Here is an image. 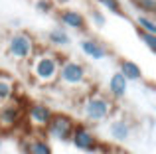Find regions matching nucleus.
I'll use <instances>...</instances> for the list:
<instances>
[{
    "mask_svg": "<svg viewBox=\"0 0 156 154\" xmlns=\"http://www.w3.org/2000/svg\"><path fill=\"white\" fill-rule=\"evenodd\" d=\"M89 18H91V22H93V26H97V28H105V24H107V20H105V16H103V12H99V10H95L93 8L91 12H89Z\"/></svg>",
    "mask_w": 156,
    "mask_h": 154,
    "instance_id": "obj_22",
    "label": "nucleus"
},
{
    "mask_svg": "<svg viewBox=\"0 0 156 154\" xmlns=\"http://www.w3.org/2000/svg\"><path fill=\"white\" fill-rule=\"evenodd\" d=\"M48 42H50L53 47H67L69 44H71V38H69V34L63 28H53L50 34H48Z\"/></svg>",
    "mask_w": 156,
    "mask_h": 154,
    "instance_id": "obj_16",
    "label": "nucleus"
},
{
    "mask_svg": "<svg viewBox=\"0 0 156 154\" xmlns=\"http://www.w3.org/2000/svg\"><path fill=\"white\" fill-rule=\"evenodd\" d=\"M55 18H57V22H59V26H63L65 30L87 32V18H85L79 10L59 8V10H55Z\"/></svg>",
    "mask_w": 156,
    "mask_h": 154,
    "instance_id": "obj_9",
    "label": "nucleus"
},
{
    "mask_svg": "<svg viewBox=\"0 0 156 154\" xmlns=\"http://www.w3.org/2000/svg\"><path fill=\"white\" fill-rule=\"evenodd\" d=\"M36 10L42 14H51V12H55V4L51 0H36Z\"/></svg>",
    "mask_w": 156,
    "mask_h": 154,
    "instance_id": "obj_21",
    "label": "nucleus"
},
{
    "mask_svg": "<svg viewBox=\"0 0 156 154\" xmlns=\"http://www.w3.org/2000/svg\"><path fill=\"white\" fill-rule=\"evenodd\" d=\"M107 95L111 97L113 101H121L122 97L126 95V91H129V81L125 79L119 71H115L113 75L109 77V83H107Z\"/></svg>",
    "mask_w": 156,
    "mask_h": 154,
    "instance_id": "obj_12",
    "label": "nucleus"
},
{
    "mask_svg": "<svg viewBox=\"0 0 156 154\" xmlns=\"http://www.w3.org/2000/svg\"><path fill=\"white\" fill-rule=\"evenodd\" d=\"M79 50L93 61H101L109 55V47L103 42H99L97 38H83L79 42Z\"/></svg>",
    "mask_w": 156,
    "mask_h": 154,
    "instance_id": "obj_11",
    "label": "nucleus"
},
{
    "mask_svg": "<svg viewBox=\"0 0 156 154\" xmlns=\"http://www.w3.org/2000/svg\"><path fill=\"white\" fill-rule=\"evenodd\" d=\"M6 55L16 63H28L32 55L38 51V42L28 32H12L6 40Z\"/></svg>",
    "mask_w": 156,
    "mask_h": 154,
    "instance_id": "obj_4",
    "label": "nucleus"
},
{
    "mask_svg": "<svg viewBox=\"0 0 156 154\" xmlns=\"http://www.w3.org/2000/svg\"><path fill=\"white\" fill-rule=\"evenodd\" d=\"M97 2H99L105 10H109L111 14H117V16H122V14H125L121 0H97Z\"/></svg>",
    "mask_w": 156,
    "mask_h": 154,
    "instance_id": "obj_20",
    "label": "nucleus"
},
{
    "mask_svg": "<svg viewBox=\"0 0 156 154\" xmlns=\"http://www.w3.org/2000/svg\"><path fill=\"white\" fill-rule=\"evenodd\" d=\"M109 135H111V138L117 140V142H126V140L130 138V135H133V127H130L129 121L117 119L109 124Z\"/></svg>",
    "mask_w": 156,
    "mask_h": 154,
    "instance_id": "obj_13",
    "label": "nucleus"
},
{
    "mask_svg": "<svg viewBox=\"0 0 156 154\" xmlns=\"http://www.w3.org/2000/svg\"><path fill=\"white\" fill-rule=\"evenodd\" d=\"M79 111L85 124H99V123H105L115 113V101L107 93L91 91L81 99Z\"/></svg>",
    "mask_w": 156,
    "mask_h": 154,
    "instance_id": "obj_3",
    "label": "nucleus"
},
{
    "mask_svg": "<svg viewBox=\"0 0 156 154\" xmlns=\"http://www.w3.org/2000/svg\"><path fill=\"white\" fill-rule=\"evenodd\" d=\"M24 123V105L20 101H8L0 107V128L2 131H10V128L18 127Z\"/></svg>",
    "mask_w": 156,
    "mask_h": 154,
    "instance_id": "obj_8",
    "label": "nucleus"
},
{
    "mask_svg": "<svg viewBox=\"0 0 156 154\" xmlns=\"http://www.w3.org/2000/svg\"><path fill=\"white\" fill-rule=\"evenodd\" d=\"M75 124H77V121L71 115H67V113H53L48 127L44 128V132H46L48 138H53L57 142H69Z\"/></svg>",
    "mask_w": 156,
    "mask_h": 154,
    "instance_id": "obj_5",
    "label": "nucleus"
},
{
    "mask_svg": "<svg viewBox=\"0 0 156 154\" xmlns=\"http://www.w3.org/2000/svg\"><path fill=\"white\" fill-rule=\"evenodd\" d=\"M136 34H138V40L148 47V51L156 54V36L154 34H148V32H144V30H138V28H136Z\"/></svg>",
    "mask_w": 156,
    "mask_h": 154,
    "instance_id": "obj_19",
    "label": "nucleus"
},
{
    "mask_svg": "<svg viewBox=\"0 0 156 154\" xmlns=\"http://www.w3.org/2000/svg\"><path fill=\"white\" fill-rule=\"evenodd\" d=\"M51 2L55 4V6H65V4H69L71 0H51Z\"/></svg>",
    "mask_w": 156,
    "mask_h": 154,
    "instance_id": "obj_23",
    "label": "nucleus"
},
{
    "mask_svg": "<svg viewBox=\"0 0 156 154\" xmlns=\"http://www.w3.org/2000/svg\"><path fill=\"white\" fill-rule=\"evenodd\" d=\"M136 22V28L138 30H144L148 34H154L156 36V22H154V16H146V14H138L134 18Z\"/></svg>",
    "mask_w": 156,
    "mask_h": 154,
    "instance_id": "obj_17",
    "label": "nucleus"
},
{
    "mask_svg": "<svg viewBox=\"0 0 156 154\" xmlns=\"http://www.w3.org/2000/svg\"><path fill=\"white\" fill-rule=\"evenodd\" d=\"M107 154H129V152H125V150H121V148H111Z\"/></svg>",
    "mask_w": 156,
    "mask_h": 154,
    "instance_id": "obj_24",
    "label": "nucleus"
},
{
    "mask_svg": "<svg viewBox=\"0 0 156 154\" xmlns=\"http://www.w3.org/2000/svg\"><path fill=\"white\" fill-rule=\"evenodd\" d=\"M61 59H63L61 54H57L55 50H40L38 47V51L26 63L28 77L32 79V83L40 85V87H55Z\"/></svg>",
    "mask_w": 156,
    "mask_h": 154,
    "instance_id": "obj_2",
    "label": "nucleus"
},
{
    "mask_svg": "<svg viewBox=\"0 0 156 154\" xmlns=\"http://www.w3.org/2000/svg\"><path fill=\"white\" fill-rule=\"evenodd\" d=\"M51 115L53 111L50 109V105L42 103V101H34V103L24 105V121L28 123L32 132H44Z\"/></svg>",
    "mask_w": 156,
    "mask_h": 154,
    "instance_id": "obj_6",
    "label": "nucleus"
},
{
    "mask_svg": "<svg viewBox=\"0 0 156 154\" xmlns=\"http://www.w3.org/2000/svg\"><path fill=\"white\" fill-rule=\"evenodd\" d=\"M20 148L24 154H53L51 144L42 132H32L20 140Z\"/></svg>",
    "mask_w": 156,
    "mask_h": 154,
    "instance_id": "obj_10",
    "label": "nucleus"
},
{
    "mask_svg": "<svg viewBox=\"0 0 156 154\" xmlns=\"http://www.w3.org/2000/svg\"><path fill=\"white\" fill-rule=\"evenodd\" d=\"M55 87L61 91L77 95V99H83L87 93L93 91V85L89 81V71L85 63L77 61L73 58H63L59 65V73H57Z\"/></svg>",
    "mask_w": 156,
    "mask_h": 154,
    "instance_id": "obj_1",
    "label": "nucleus"
},
{
    "mask_svg": "<svg viewBox=\"0 0 156 154\" xmlns=\"http://www.w3.org/2000/svg\"><path fill=\"white\" fill-rule=\"evenodd\" d=\"M119 73L125 77L126 81H142L140 65L130 61V59H121V61H119Z\"/></svg>",
    "mask_w": 156,
    "mask_h": 154,
    "instance_id": "obj_14",
    "label": "nucleus"
},
{
    "mask_svg": "<svg viewBox=\"0 0 156 154\" xmlns=\"http://www.w3.org/2000/svg\"><path fill=\"white\" fill-rule=\"evenodd\" d=\"M133 6L136 8L140 14L154 16V12H156V0H133Z\"/></svg>",
    "mask_w": 156,
    "mask_h": 154,
    "instance_id": "obj_18",
    "label": "nucleus"
},
{
    "mask_svg": "<svg viewBox=\"0 0 156 154\" xmlns=\"http://www.w3.org/2000/svg\"><path fill=\"white\" fill-rule=\"evenodd\" d=\"M16 95V81L12 75L0 71V103H8Z\"/></svg>",
    "mask_w": 156,
    "mask_h": 154,
    "instance_id": "obj_15",
    "label": "nucleus"
},
{
    "mask_svg": "<svg viewBox=\"0 0 156 154\" xmlns=\"http://www.w3.org/2000/svg\"><path fill=\"white\" fill-rule=\"evenodd\" d=\"M69 142L81 152H97L99 150V140H97L95 132L89 128V124L77 123L75 128H73V132H71Z\"/></svg>",
    "mask_w": 156,
    "mask_h": 154,
    "instance_id": "obj_7",
    "label": "nucleus"
}]
</instances>
